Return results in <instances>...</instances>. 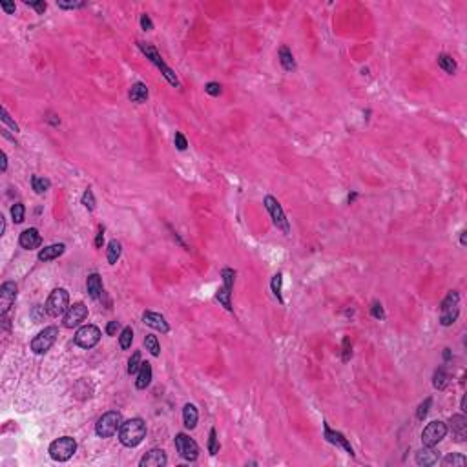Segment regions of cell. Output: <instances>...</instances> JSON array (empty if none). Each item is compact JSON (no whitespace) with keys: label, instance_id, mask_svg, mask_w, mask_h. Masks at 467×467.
Listing matches in <instances>:
<instances>
[{"label":"cell","instance_id":"19","mask_svg":"<svg viewBox=\"0 0 467 467\" xmlns=\"http://www.w3.org/2000/svg\"><path fill=\"white\" fill-rule=\"evenodd\" d=\"M86 290H88L91 300H100V298H102L104 288H102V279H100V276H99L97 272H93V274L88 276V279H86Z\"/></svg>","mask_w":467,"mask_h":467},{"label":"cell","instance_id":"8","mask_svg":"<svg viewBox=\"0 0 467 467\" xmlns=\"http://www.w3.org/2000/svg\"><path fill=\"white\" fill-rule=\"evenodd\" d=\"M57 336H59V329L57 327H46L44 331H40L35 338L31 339V350L35 354H46L53 347Z\"/></svg>","mask_w":467,"mask_h":467},{"label":"cell","instance_id":"16","mask_svg":"<svg viewBox=\"0 0 467 467\" xmlns=\"http://www.w3.org/2000/svg\"><path fill=\"white\" fill-rule=\"evenodd\" d=\"M18 245L24 250H35L42 245V237H40L37 228H26L18 237Z\"/></svg>","mask_w":467,"mask_h":467},{"label":"cell","instance_id":"28","mask_svg":"<svg viewBox=\"0 0 467 467\" xmlns=\"http://www.w3.org/2000/svg\"><path fill=\"white\" fill-rule=\"evenodd\" d=\"M447 382H449V376H447L445 367H438V369L434 370V374H433V385H434V389H438V391L445 389V387H447Z\"/></svg>","mask_w":467,"mask_h":467},{"label":"cell","instance_id":"27","mask_svg":"<svg viewBox=\"0 0 467 467\" xmlns=\"http://www.w3.org/2000/svg\"><path fill=\"white\" fill-rule=\"evenodd\" d=\"M121 252H122L121 243L117 241V239H112V241H110V245H108V252H106L108 263H110V265L117 263V261H119V257H121Z\"/></svg>","mask_w":467,"mask_h":467},{"label":"cell","instance_id":"55","mask_svg":"<svg viewBox=\"0 0 467 467\" xmlns=\"http://www.w3.org/2000/svg\"><path fill=\"white\" fill-rule=\"evenodd\" d=\"M462 411H464V413L467 411L466 409V396H464V400H462Z\"/></svg>","mask_w":467,"mask_h":467},{"label":"cell","instance_id":"38","mask_svg":"<svg viewBox=\"0 0 467 467\" xmlns=\"http://www.w3.org/2000/svg\"><path fill=\"white\" fill-rule=\"evenodd\" d=\"M208 451L210 454H217L219 452V440H217V431L210 429V438H208Z\"/></svg>","mask_w":467,"mask_h":467},{"label":"cell","instance_id":"41","mask_svg":"<svg viewBox=\"0 0 467 467\" xmlns=\"http://www.w3.org/2000/svg\"><path fill=\"white\" fill-rule=\"evenodd\" d=\"M0 115H2V122H4V124H8L9 128H11V132H18V124H17V122L13 121L11 117H9V113H8V110H6V108H2V110H0Z\"/></svg>","mask_w":467,"mask_h":467},{"label":"cell","instance_id":"34","mask_svg":"<svg viewBox=\"0 0 467 467\" xmlns=\"http://www.w3.org/2000/svg\"><path fill=\"white\" fill-rule=\"evenodd\" d=\"M141 363H143V362H141V352H139V350H135V352L132 354V358L128 360V369H126V370H128L130 376H133V374H137V372H139V369H141Z\"/></svg>","mask_w":467,"mask_h":467},{"label":"cell","instance_id":"22","mask_svg":"<svg viewBox=\"0 0 467 467\" xmlns=\"http://www.w3.org/2000/svg\"><path fill=\"white\" fill-rule=\"evenodd\" d=\"M151 376H153V370H151V363L143 362L141 363V369L137 372V380H135V387L139 391L146 389L148 385L151 384Z\"/></svg>","mask_w":467,"mask_h":467},{"label":"cell","instance_id":"50","mask_svg":"<svg viewBox=\"0 0 467 467\" xmlns=\"http://www.w3.org/2000/svg\"><path fill=\"white\" fill-rule=\"evenodd\" d=\"M119 327H121V325H119V321H110V323H108V327H106V334H108V336H115V334H117V331H119Z\"/></svg>","mask_w":467,"mask_h":467},{"label":"cell","instance_id":"35","mask_svg":"<svg viewBox=\"0 0 467 467\" xmlns=\"http://www.w3.org/2000/svg\"><path fill=\"white\" fill-rule=\"evenodd\" d=\"M24 216H26V206L22 203H15L11 206V217L15 221L17 225H20L24 221Z\"/></svg>","mask_w":467,"mask_h":467},{"label":"cell","instance_id":"42","mask_svg":"<svg viewBox=\"0 0 467 467\" xmlns=\"http://www.w3.org/2000/svg\"><path fill=\"white\" fill-rule=\"evenodd\" d=\"M173 143H175V148L179 151H184L186 148H188V141H186V137L183 135L181 132H177L175 133V137H173Z\"/></svg>","mask_w":467,"mask_h":467},{"label":"cell","instance_id":"23","mask_svg":"<svg viewBox=\"0 0 467 467\" xmlns=\"http://www.w3.org/2000/svg\"><path fill=\"white\" fill-rule=\"evenodd\" d=\"M197 420H199V413H197V407L194 403H186L183 407V422L186 429H196Z\"/></svg>","mask_w":467,"mask_h":467},{"label":"cell","instance_id":"5","mask_svg":"<svg viewBox=\"0 0 467 467\" xmlns=\"http://www.w3.org/2000/svg\"><path fill=\"white\" fill-rule=\"evenodd\" d=\"M122 425V416L119 411H108L100 416L95 423V433L100 438H110L113 436L117 431L121 429Z\"/></svg>","mask_w":467,"mask_h":467},{"label":"cell","instance_id":"47","mask_svg":"<svg viewBox=\"0 0 467 467\" xmlns=\"http://www.w3.org/2000/svg\"><path fill=\"white\" fill-rule=\"evenodd\" d=\"M141 28H143L144 31L153 30V22H151V18L146 15V13H143V15H141Z\"/></svg>","mask_w":467,"mask_h":467},{"label":"cell","instance_id":"13","mask_svg":"<svg viewBox=\"0 0 467 467\" xmlns=\"http://www.w3.org/2000/svg\"><path fill=\"white\" fill-rule=\"evenodd\" d=\"M17 300V283L13 281H6L4 285L0 286V312L2 316H6L11 309V305Z\"/></svg>","mask_w":467,"mask_h":467},{"label":"cell","instance_id":"11","mask_svg":"<svg viewBox=\"0 0 467 467\" xmlns=\"http://www.w3.org/2000/svg\"><path fill=\"white\" fill-rule=\"evenodd\" d=\"M175 449L179 452V456L186 462H196L199 456V445L196 444V440H192L184 433H179L175 436Z\"/></svg>","mask_w":467,"mask_h":467},{"label":"cell","instance_id":"46","mask_svg":"<svg viewBox=\"0 0 467 467\" xmlns=\"http://www.w3.org/2000/svg\"><path fill=\"white\" fill-rule=\"evenodd\" d=\"M352 356V345H350V339L345 338L343 339V354H341V360L343 362H349Z\"/></svg>","mask_w":467,"mask_h":467},{"label":"cell","instance_id":"48","mask_svg":"<svg viewBox=\"0 0 467 467\" xmlns=\"http://www.w3.org/2000/svg\"><path fill=\"white\" fill-rule=\"evenodd\" d=\"M0 8L4 9L8 15H13V13H15V4H13V2H8V0H2V2H0Z\"/></svg>","mask_w":467,"mask_h":467},{"label":"cell","instance_id":"51","mask_svg":"<svg viewBox=\"0 0 467 467\" xmlns=\"http://www.w3.org/2000/svg\"><path fill=\"white\" fill-rule=\"evenodd\" d=\"M0 159H2V165H0V170H2V172H6V170H8V155H6L4 151H2V153H0Z\"/></svg>","mask_w":467,"mask_h":467},{"label":"cell","instance_id":"12","mask_svg":"<svg viewBox=\"0 0 467 467\" xmlns=\"http://www.w3.org/2000/svg\"><path fill=\"white\" fill-rule=\"evenodd\" d=\"M86 317H88V307L81 301L73 303V305L66 310V314H64V327H66V329H73V327L83 323Z\"/></svg>","mask_w":467,"mask_h":467},{"label":"cell","instance_id":"3","mask_svg":"<svg viewBox=\"0 0 467 467\" xmlns=\"http://www.w3.org/2000/svg\"><path fill=\"white\" fill-rule=\"evenodd\" d=\"M460 314V294L456 290H451L444 298V301L440 305V323L444 327L452 325L458 319Z\"/></svg>","mask_w":467,"mask_h":467},{"label":"cell","instance_id":"45","mask_svg":"<svg viewBox=\"0 0 467 467\" xmlns=\"http://www.w3.org/2000/svg\"><path fill=\"white\" fill-rule=\"evenodd\" d=\"M26 6L33 8L38 13V15H44L46 8H48V4H46L44 0H38V2H30V0H26Z\"/></svg>","mask_w":467,"mask_h":467},{"label":"cell","instance_id":"4","mask_svg":"<svg viewBox=\"0 0 467 467\" xmlns=\"http://www.w3.org/2000/svg\"><path fill=\"white\" fill-rule=\"evenodd\" d=\"M46 314L51 317H59L62 314H66V310L69 309V292L66 288H55L48 301H46Z\"/></svg>","mask_w":467,"mask_h":467},{"label":"cell","instance_id":"9","mask_svg":"<svg viewBox=\"0 0 467 467\" xmlns=\"http://www.w3.org/2000/svg\"><path fill=\"white\" fill-rule=\"evenodd\" d=\"M447 431H449L447 425H445L444 422H440V420H434V422L427 423V427H425L422 433V444L425 445V447H434V445H438L444 440Z\"/></svg>","mask_w":467,"mask_h":467},{"label":"cell","instance_id":"2","mask_svg":"<svg viewBox=\"0 0 467 467\" xmlns=\"http://www.w3.org/2000/svg\"><path fill=\"white\" fill-rule=\"evenodd\" d=\"M137 46H139V50L146 55V59L155 66V68L163 73V77H165L166 81H168V84H172L173 88H179L181 86V83H179V79H177V75H175V71H173L168 64H166L165 61H163V57L159 55V51L153 48L151 44H146V42H137Z\"/></svg>","mask_w":467,"mask_h":467},{"label":"cell","instance_id":"26","mask_svg":"<svg viewBox=\"0 0 467 467\" xmlns=\"http://www.w3.org/2000/svg\"><path fill=\"white\" fill-rule=\"evenodd\" d=\"M438 66L444 69L445 73H449V75H452L456 71V62H454V59L449 53H440L438 55Z\"/></svg>","mask_w":467,"mask_h":467},{"label":"cell","instance_id":"14","mask_svg":"<svg viewBox=\"0 0 467 467\" xmlns=\"http://www.w3.org/2000/svg\"><path fill=\"white\" fill-rule=\"evenodd\" d=\"M143 323L148 325V327H151L153 331L163 332V334L170 332V325H168V321L165 319V316H163V314H159V312L144 310V312H143Z\"/></svg>","mask_w":467,"mask_h":467},{"label":"cell","instance_id":"29","mask_svg":"<svg viewBox=\"0 0 467 467\" xmlns=\"http://www.w3.org/2000/svg\"><path fill=\"white\" fill-rule=\"evenodd\" d=\"M466 462H467V458L464 456V454H460V452H451V454H447V456L442 460V466H444V467L464 466Z\"/></svg>","mask_w":467,"mask_h":467},{"label":"cell","instance_id":"37","mask_svg":"<svg viewBox=\"0 0 467 467\" xmlns=\"http://www.w3.org/2000/svg\"><path fill=\"white\" fill-rule=\"evenodd\" d=\"M83 204H84L86 210H90V212L95 210V196H93V192H91L90 188L83 194Z\"/></svg>","mask_w":467,"mask_h":467},{"label":"cell","instance_id":"24","mask_svg":"<svg viewBox=\"0 0 467 467\" xmlns=\"http://www.w3.org/2000/svg\"><path fill=\"white\" fill-rule=\"evenodd\" d=\"M128 97H130V100L135 102V104H143V102H146V99H148V88H146V84L135 83L132 88H130Z\"/></svg>","mask_w":467,"mask_h":467},{"label":"cell","instance_id":"39","mask_svg":"<svg viewBox=\"0 0 467 467\" xmlns=\"http://www.w3.org/2000/svg\"><path fill=\"white\" fill-rule=\"evenodd\" d=\"M431 403H433V400L425 398L422 403L418 405V411H416V418H418V420H423V418L427 416V413H429V409H431Z\"/></svg>","mask_w":467,"mask_h":467},{"label":"cell","instance_id":"18","mask_svg":"<svg viewBox=\"0 0 467 467\" xmlns=\"http://www.w3.org/2000/svg\"><path fill=\"white\" fill-rule=\"evenodd\" d=\"M166 464H168V458H166V452L163 449H151L139 462L141 467H163Z\"/></svg>","mask_w":467,"mask_h":467},{"label":"cell","instance_id":"7","mask_svg":"<svg viewBox=\"0 0 467 467\" xmlns=\"http://www.w3.org/2000/svg\"><path fill=\"white\" fill-rule=\"evenodd\" d=\"M263 204H265V208H267V212L270 214L272 223L278 226V230H281L283 234L290 232L288 219H286L285 212H283V208H281V204H279L278 199H276V197H272V196H267L263 199Z\"/></svg>","mask_w":467,"mask_h":467},{"label":"cell","instance_id":"36","mask_svg":"<svg viewBox=\"0 0 467 467\" xmlns=\"http://www.w3.org/2000/svg\"><path fill=\"white\" fill-rule=\"evenodd\" d=\"M221 278H223V285L228 286V288H234L235 270H232V268H223V270H221Z\"/></svg>","mask_w":467,"mask_h":467},{"label":"cell","instance_id":"43","mask_svg":"<svg viewBox=\"0 0 467 467\" xmlns=\"http://www.w3.org/2000/svg\"><path fill=\"white\" fill-rule=\"evenodd\" d=\"M370 316L376 317V319H385V312H384L382 303H378V301L372 303V307H370Z\"/></svg>","mask_w":467,"mask_h":467},{"label":"cell","instance_id":"52","mask_svg":"<svg viewBox=\"0 0 467 467\" xmlns=\"http://www.w3.org/2000/svg\"><path fill=\"white\" fill-rule=\"evenodd\" d=\"M460 243H462V247H466V243H467V232L464 230L462 232V235H460Z\"/></svg>","mask_w":467,"mask_h":467},{"label":"cell","instance_id":"32","mask_svg":"<svg viewBox=\"0 0 467 467\" xmlns=\"http://www.w3.org/2000/svg\"><path fill=\"white\" fill-rule=\"evenodd\" d=\"M132 341H133V331H132V327H124L119 336V345L122 350H128L132 347Z\"/></svg>","mask_w":467,"mask_h":467},{"label":"cell","instance_id":"33","mask_svg":"<svg viewBox=\"0 0 467 467\" xmlns=\"http://www.w3.org/2000/svg\"><path fill=\"white\" fill-rule=\"evenodd\" d=\"M144 347H146V350H150L151 356L161 354V347H159L157 336H151V334H148V336L144 338Z\"/></svg>","mask_w":467,"mask_h":467},{"label":"cell","instance_id":"17","mask_svg":"<svg viewBox=\"0 0 467 467\" xmlns=\"http://www.w3.org/2000/svg\"><path fill=\"white\" fill-rule=\"evenodd\" d=\"M449 429L456 442H464L467 438V418L464 415H454L449 418Z\"/></svg>","mask_w":467,"mask_h":467},{"label":"cell","instance_id":"49","mask_svg":"<svg viewBox=\"0 0 467 467\" xmlns=\"http://www.w3.org/2000/svg\"><path fill=\"white\" fill-rule=\"evenodd\" d=\"M102 243H104V226L100 225L99 226L97 237H95V247H97V249H102Z\"/></svg>","mask_w":467,"mask_h":467},{"label":"cell","instance_id":"31","mask_svg":"<svg viewBox=\"0 0 467 467\" xmlns=\"http://www.w3.org/2000/svg\"><path fill=\"white\" fill-rule=\"evenodd\" d=\"M31 186H33V190H35V194H44V192L50 190L51 183L48 181V179H44V177L33 175V177H31Z\"/></svg>","mask_w":467,"mask_h":467},{"label":"cell","instance_id":"6","mask_svg":"<svg viewBox=\"0 0 467 467\" xmlns=\"http://www.w3.org/2000/svg\"><path fill=\"white\" fill-rule=\"evenodd\" d=\"M77 451V442L71 436H61L50 444V456L55 462H68Z\"/></svg>","mask_w":467,"mask_h":467},{"label":"cell","instance_id":"20","mask_svg":"<svg viewBox=\"0 0 467 467\" xmlns=\"http://www.w3.org/2000/svg\"><path fill=\"white\" fill-rule=\"evenodd\" d=\"M66 250V245L64 243H53L50 247H44V249L38 252V261H53L57 257H61Z\"/></svg>","mask_w":467,"mask_h":467},{"label":"cell","instance_id":"53","mask_svg":"<svg viewBox=\"0 0 467 467\" xmlns=\"http://www.w3.org/2000/svg\"><path fill=\"white\" fill-rule=\"evenodd\" d=\"M451 358V349H444V360H449Z\"/></svg>","mask_w":467,"mask_h":467},{"label":"cell","instance_id":"54","mask_svg":"<svg viewBox=\"0 0 467 467\" xmlns=\"http://www.w3.org/2000/svg\"><path fill=\"white\" fill-rule=\"evenodd\" d=\"M0 219H2V230H0V234H4V232H6V217L2 216Z\"/></svg>","mask_w":467,"mask_h":467},{"label":"cell","instance_id":"40","mask_svg":"<svg viewBox=\"0 0 467 467\" xmlns=\"http://www.w3.org/2000/svg\"><path fill=\"white\" fill-rule=\"evenodd\" d=\"M86 4H88V2H83V0H79V2H64V0L57 2V6L61 9H81V8H86Z\"/></svg>","mask_w":467,"mask_h":467},{"label":"cell","instance_id":"15","mask_svg":"<svg viewBox=\"0 0 467 467\" xmlns=\"http://www.w3.org/2000/svg\"><path fill=\"white\" fill-rule=\"evenodd\" d=\"M323 434H325V440H327V442L338 445V447H343L350 456H354V449H352V445L349 444V440H347L341 433H338V431H332L327 422L323 423Z\"/></svg>","mask_w":467,"mask_h":467},{"label":"cell","instance_id":"10","mask_svg":"<svg viewBox=\"0 0 467 467\" xmlns=\"http://www.w3.org/2000/svg\"><path fill=\"white\" fill-rule=\"evenodd\" d=\"M73 341L81 349H93L100 341V329L95 325H84L75 332Z\"/></svg>","mask_w":467,"mask_h":467},{"label":"cell","instance_id":"1","mask_svg":"<svg viewBox=\"0 0 467 467\" xmlns=\"http://www.w3.org/2000/svg\"><path fill=\"white\" fill-rule=\"evenodd\" d=\"M146 436V423L143 418H132L122 422L119 429V442L124 447H137Z\"/></svg>","mask_w":467,"mask_h":467},{"label":"cell","instance_id":"30","mask_svg":"<svg viewBox=\"0 0 467 467\" xmlns=\"http://www.w3.org/2000/svg\"><path fill=\"white\" fill-rule=\"evenodd\" d=\"M281 286H283V274L278 272V274H274V278H272L270 288H272V294L278 298V301L285 303L283 301V296H281Z\"/></svg>","mask_w":467,"mask_h":467},{"label":"cell","instance_id":"25","mask_svg":"<svg viewBox=\"0 0 467 467\" xmlns=\"http://www.w3.org/2000/svg\"><path fill=\"white\" fill-rule=\"evenodd\" d=\"M279 62H281V66H283L285 71H294L296 69L294 57H292V53H290V50H288L286 46H283V48L279 50Z\"/></svg>","mask_w":467,"mask_h":467},{"label":"cell","instance_id":"21","mask_svg":"<svg viewBox=\"0 0 467 467\" xmlns=\"http://www.w3.org/2000/svg\"><path fill=\"white\" fill-rule=\"evenodd\" d=\"M438 458H440V454H438L433 447H425V445H423V449H420V451L416 452V464L423 467L434 466L438 462Z\"/></svg>","mask_w":467,"mask_h":467},{"label":"cell","instance_id":"44","mask_svg":"<svg viewBox=\"0 0 467 467\" xmlns=\"http://www.w3.org/2000/svg\"><path fill=\"white\" fill-rule=\"evenodd\" d=\"M204 91H206L208 95H212V97H219L223 90H221V84L219 83H208L204 86Z\"/></svg>","mask_w":467,"mask_h":467}]
</instances>
